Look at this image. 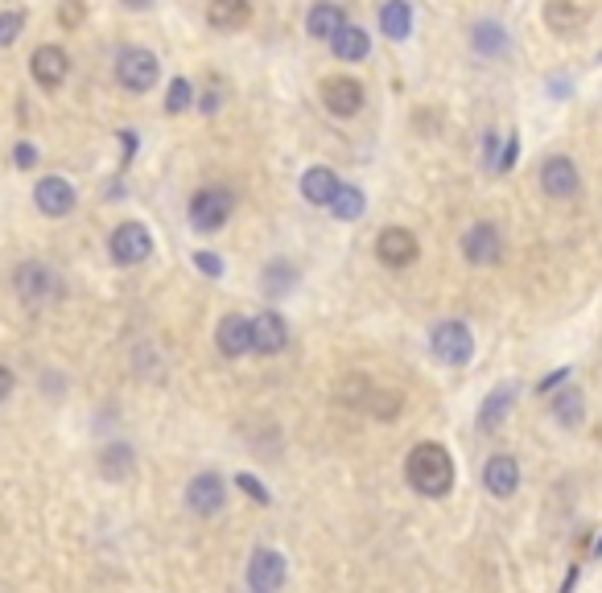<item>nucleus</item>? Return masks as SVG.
Masks as SVG:
<instances>
[{
  "label": "nucleus",
  "mask_w": 602,
  "mask_h": 593,
  "mask_svg": "<svg viewBox=\"0 0 602 593\" xmlns=\"http://www.w3.org/2000/svg\"><path fill=\"white\" fill-rule=\"evenodd\" d=\"M405 482L425 499H446L454 491V458L438 441H421L405 458Z\"/></svg>",
  "instance_id": "f257e3e1"
},
{
  "label": "nucleus",
  "mask_w": 602,
  "mask_h": 593,
  "mask_svg": "<svg viewBox=\"0 0 602 593\" xmlns=\"http://www.w3.org/2000/svg\"><path fill=\"white\" fill-rule=\"evenodd\" d=\"M429 351H433V359L438 363H446V367H466L475 359V334H471V326L466 322H438L429 330Z\"/></svg>",
  "instance_id": "f03ea898"
},
{
  "label": "nucleus",
  "mask_w": 602,
  "mask_h": 593,
  "mask_svg": "<svg viewBox=\"0 0 602 593\" xmlns=\"http://www.w3.org/2000/svg\"><path fill=\"white\" fill-rule=\"evenodd\" d=\"M13 289L25 305H50L62 297V281H58V272L42 260H25L17 272H13Z\"/></svg>",
  "instance_id": "7ed1b4c3"
},
{
  "label": "nucleus",
  "mask_w": 602,
  "mask_h": 593,
  "mask_svg": "<svg viewBox=\"0 0 602 593\" xmlns=\"http://www.w3.org/2000/svg\"><path fill=\"white\" fill-rule=\"evenodd\" d=\"M231 211H236V198H231V190H219V186H207V190H198L190 198V227L198 235H215L227 227Z\"/></svg>",
  "instance_id": "20e7f679"
},
{
  "label": "nucleus",
  "mask_w": 602,
  "mask_h": 593,
  "mask_svg": "<svg viewBox=\"0 0 602 593\" xmlns=\"http://www.w3.org/2000/svg\"><path fill=\"white\" fill-rule=\"evenodd\" d=\"M157 54L153 50H145V46H132V50H124L120 58H116V79H120V87L124 91H137V95H145L153 83H157Z\"/></svg>",
  "instance_id": "39448f33"
},
{
  "label": "nucleus",
  "mask_w": 602,
  "mask_h": 593,
  "mask_svg": "<svg viewBox=\"0 0 602 593\" xmlns=\"http://www.w3.org/2000/svg\"><path fill=\"white\" fill-rule=\"evenodd\" d=\"M108 252H112V260L124 264V268L145 264V260L153 256V235H149L145 223H120V227L112 231V239H108Z\"/></svg>",
  "instance_id": "423d86ee"
},
{
  "label": "nucleus",
  "mask_w": 602,
  "mask_h": 593,
  "mask_svg": "<svg viewBox=\"0 0 602 593\" xmlns=\"http://www.w3.org/2000/svg\"><path fill=\"white\" fill-rule=\"evenodd\" d=\"M186 507H190L194 515H203V519L219 515V511L227 507V482H223L215 470L194 474V478L186 482Z\"/></svg>",
  "instance_id": "0eeeda50"
},
{
  "label": "nucleus",
  "mask_w": 602,
  "mask_h": 593,
  "mask_svg": "<svg viewBox=\"0 0 602 593\" xmlns=\"http://www.w3.org/2000/svg\"><path fill=\"white\" fill-rule=\"evenodd\" d=\"M289 577V561L277 548H256L248 561V589L252 593H277Z\"/></svg>",
  "instance_id": "6e6552de"
},
{
  "label": "nucleus",
  "mask_w": 602,
  "mask_h": 593,
  "mask_svg": "<svg viewBox=\"0 0 602 593\" xmlns=\"http://www.w3.org/2000/svg\"><path fill=\"white\" fill-rule=\"evenodd\" d=\"M462 256H466V264H475V268L499 264V256H504V239H499V227H495V223H475L471 231L462 235Z\"/></svg>",
  "instance_id": "1a4fd4ad"
},
{
  "label": "nucleus",
  "mask_w": 602,
  "mask_h": 593,
  "mask_svg": "<svg viewBox=\"0 0 602 593\" xmlns=\"http://www.w3.org/2000/svg\"><path fill=\"white\" fill-rule=\"evenodd\" d=\"M541 190L549 194V198H557V202H565V198H578V190H582V173H578V165H574V157H549L545 165H541Z\"/></svg>",
  "instance_id": "9d476101"
},
{
  "label": "nucleus",
  "mask_w": 602,
  "mask_h": 593,
  "mask_svg": "<svg viewBox=\"0 0 602 593\" xmlns=\"http://www.w3.org/2000/svg\"><path fill=\"white\" fill-rule=\"evenodd\" d=\"M376 256H380V264H388V268H409V264H417V256H421V243H417V235H413L409 227H388V231H380V239H376Z\"/></svg>",
  "instance_id": "9b49d317"
},
{
  "label": "nucleus",
  "mask_w": 602,
  "mask_h": 593,
  "mask_svg": "<svg viewBox=\"0 0 602 593\" xmlns=\"http://www.w3.org/2000/svg\"><path fill=\"white\" fill-rule=\"evenodd\" d=\"M483 486L495 499H512L520 491V462L512 458V453H491V458L483 462Z\"/></svg>",
  "instance_id": "f8f14e48"
},
{
  "label": "nucleus",
  "mask_w": 602,
  "mask_h": 593,
  "mask_svg": "<svg viewBox=\"0 0 602 593\" xmlns=\"http://www.w3.org/2000/svg\"><path fill=\"white\" fill-rule=\"evenodd\" d=\"M33 202H38V211L46 219H62V215H71L75 211V186L71 182H62L58 173H50V178H42L38 186H33Z\"/></svg>",
  "instance_id": "ddd939ff"
},
{
  "label": "nucleus",
  "mask_w": 602,
  "mask_h": 593,
  "mask_svg": "<svg viewBox=\"0 0 602 593\" xmlns=\"http://www.w3.org/2000/svg\"><path fill=\"white\" fill-rule=\"evenodd\" d=\"M322 103H326V112L343 116V120L359 116V108H363V87H359V79H351V75L326 79V83H322Z\"/></svg>",
  "instance_id": "4468645a"
},
{
  "label": "nucleus",
  "mask_w": 602,
  "mask_h": 593,
  "mask_svg": "<svg viewBox=\"0 0 602 593\" xmlns=\"http://www.w3.org/2000/svg\"><path fill=\"white\" fill-rule=\"evenodd\" d=\"M289 346V326L277 309H264L252 318V351L256 355H281Z\"/></svg>",
  "instance_id": "2eb2a0df"
},
{
  "label": "nucleus",
  "mask_w": 602,
  "mask_h": 593,
  "mask_svg": "<svg viewBox=\"0 0 602 593\" xmlns=\"http://www.w3.org/2000/svg\"><path fill=\"white\" fill-rule=\"evenodd\" d=\"M215 346L223 359H240L252 351V322L240 318V313H227V318H219L215 326Z\"/></svg>",
  "instance_id": "dca6fc26"
},
{
  "label": "nucleus",
  "mask_w": 602,
  "mask_h": 593,
  "mask_svg": "<svg viewBox=\"0 0 602 593\" xmlns=\"http://www.w3.org/2000/svg\"><path fill=\"white\" fill-rule=\"evenodd\" d=\"M66 66H71V62H66L62 46H38V50H33L29 71H33V79H38V87L58 91L66 83Z\"/></svg>",
  "instance_id": "f3484780"
},
{
  "label": "nucleus",
  "mask_w": 602,
  "mask_h": 593,
  "mask_svg": "<svg viewBox=\"0 0 602 593\" xmlns=\"http://www.w3.org/2000/svg\"><path fill=\"white\" fill-rule=\"evenodd\" d=\"M339 190H343L339 173L326 169V165H314V169L301 173V198H306L310 206H330Z\"/></svg>",
  "instance_id": "a211bd4d"
},
{
  "label": "nucleus",
  "mask_w": 602,
  "mask_h": 593,
  "mask_svg": "<svg viewBox=\"0 0 602 593\" xmlns=\"http://www.w3.org/2000/svg\"><path fill=\"white\" fill-rule=\"evenodd\" d=\"M512 408H516V388H512V383H499V388H491L487 400L479 404V429L495 433L512 416Z\"/></svg>",
  "instance_id": "6ab92c4d"
},
{
  "label": "nucleus",
  "mask_w": 602,
  "mask_h": 593,
  "mask_svg": "<svg viewBox=\"0 0 602 593\" xmlns=\"http://www.w3.org/2000/svg\"><path fill=\"white\" fill-rule=\"evenodd\" d=\"M545 25L557 38H574V33L586 25V9L578 0H545Z\"/></svg>",
  "instance_id": "aec40b11"
},
{
  "label": "nucleus",
  "mask_w": 602,
  "mask_h": 593,
  "mask_svg": "<svg viewBox=\"0 0 602 593\" xmlns=\"http://www.w3.org/2000/svg\"><path fill=\"white\" fill-rule=\"evenodd\" d=\"M549 412L561 429H582L586 421V396L582 388H557V396L549 400Z\"/></svg>",
  "instance_id": "412c9836"
},
{
  "label": "nucleus",
  "mask_w": 602,
  "mask_h": 593,
  "mask_svg": "<svg viewBox=\"0 0 602 593\" xmlns=\"http://www.w3.org/2000/svg\"><path fill=\"white\" fill-rule=\"evenodd\" d=\"M207 21L219 33H236V29H244L252 21V0H211Z\"/></svg>",
  "instance_id": "4be33fe9"
},
{
  "label": "nucleus",
  "mask_w": 602,
  "mask_h": 593,
  "mask_svg": "<svg viewBox=\"0 0 602 593\" xmlns=\"http://www.w3.org/2000/svg\"><path fill=\"white\" fill-rule=\"evenodd\" d=\"M132 462H137V453H132V445H124V441H112V445H104V449H99V458H95L99 474H104V478H112V482H124V478H132Z\"/></svg>",
  "instance_id": "5701e85b"
},
{
  "label": "nucleus",
  "mask_w": 602,
  "mask_h": 593,
  "mask_svg": "<svg viewBox=\"0 0 602 593\" xmlns=\"http://www.w3.org/2000/svg\"><path fill=\"white\" fill-rule=\"evenodd\" d=\"M380 29H384L388 42H405L409 33H413V9H409V0H388V5L380 9Z\"/></svg>",
  "instance_id": "b1692460"
},
{
  "label": "nucleus",
  "mask_w": 602,
  "mask_h": 593,
  "mask_svg": "<svg viewBox=\"0 0 602 593\" xmlns=\"http://www.w3.org/2000/svg\"><path fill=\"white\" fill-rule=\"evenodd\" d=\"M347 25V17H343V9L339 5H326V0H322V5H314L310 9V17H306V29H310V38H318V42H334V38H339V29Z\"/></svg>",
  "instance_id": "393cba45"
},
{
  "label": "nucleus",
  "mask_w": 602,
  "mask_h": 593,
  "mask_svg": "<svg viewBox=\"0 0 602 593\" xmlns=\"http://www.w3.org/2000/svg\"><path fill=\"white\" fill-rule=\"evenodd\" d=\"M471 46L483 54V58H499L508 50V33H504V25L499 21H479L475 29H471Z\"/></svg>",
  "instance_id": "a878e982"
},
{
  "label": "nucleus",
  "mask_w": 602,
  "mask_h": 593,
  "mask_svg": "<svg viewBox=\"0 0 602 593\" xmlns=\"http://www.w3.org/2000/svg\"><path fill=\"white\" fill-rule=\"evenodd\" d=\"M367 50H372V38H367L359 25H343L339 38H334V54L343 62H359V58H367Z\"/></svg>",
  "instance_id": "bb28decb"
},
{
  "label": "nucleus",
  "mask_w": 602,
  "mask_h": 593,
  "mask_svg": "<svg viewBox=\"0 0 602 593\" xmlns=\"http://www.w3.org/2000/svg\"><path fill=\"white\" fill-rule=\"evenodd\" d=\"M363 206H367V198H363V190L359 186H343L339 194H334V202H330V211L339 215V219H359L363 215Z\"/></svg>",
  "instance_id": "cd10ccee"
},
{
  "label": "nucleus",
  "mask_w": 602,
  "mask_h": 593,
  "mask_svg": "<svg viewBox=\"0 0 602 593\" xmlns=\"http://www.w3.org/2000/svg\"><path fill=\"white\" fill-rule=\"evenodd\" d=\"M400 408H405V396H400V392H388V388H376L372 404H367V412H372L376 421H392V416H400Z\"/></svg>",
  "instance_id": "c85d7f7f"
},
{
  "label": "nucleus",
  "mask_w": 602,
  "mask_h": 593,
  "mask_svg": "<svg viewBox=\"0 0 602 593\" xmlns=\"http://www.w3.org/2000/svg\"><path fill=\"white\" fill-rule=\"evenodd\" d=\"M293 281H297L293 268H289V264H281V260L264 268V289H269V297H285V293L293 289Z\"/></svg>",
  "instance_id": "c756f323"
},
{
  "label": "nucleus",
  "mask_w": 602,
  "mask_h": 593,
  "mask_svg": "<svg viewBox=\"0 0 602 593\" xmlns=\"http://www.w3.org/2000/svg\"><path fill=\"white\" fill-rule=\"evenodd\" d=\"M198 95H194V87H190V79H174L170 83V91H165V112H186L190 108V103H194Z\"/></svg>",
  "instance_id": "7c9ffc66"
},
{
  "label": "nucleus",
  "mask_w": 602,
  "mask_h": 593,
  "mask_svg": "<svg viewBox=\"0 0 602 593\" xmlns=\"http://www.w3.org/2000/svg\"><path fill=\"white\" fill-rule=\"evenodd\" d=\"M21 29H25V13L21 9H0V46H13Z\"/></svg>",
  "instance_id": "2f4dec72"
},
{
  "label": "nucleus",
  "mask_w": 602,
  "mask_h": 593,
  "mask_svg": "<svg viewBox=\"0 0 602 593\" xmlns=\"http://www.w3.org/2000/svg\"><path fill=\"white\" fill-rule=\"evenodd\" d=\"M236 486L252 499V503H260V507H269L273 503V495H269V486H264L260 478H252V474H236Z\"/></svg>",
  "instance_id": "473e14b6"
},
{
  "label": "nucleus",
  "mask_w": 602,
  "mask_h": 593,
  "mask_svg": "<svg viewBox=\"0 0 602 593\" xmlns=\"http://www.w3.org/2000/svg\"><path fill=\"white\" fill-rule=\"evenodd\" d=\"M516 157H520V136L512 132V136H508V145L499 149V165H495V173H508V169L516 165Z\"/></svg>",
  "instance_id": "72a5a7b5"
},
{
  "label": "nucleus",
  "mask_w": 602,
  "mask_h": 593,
  "mask_svg": "<svg viewBox=\"0 0 602 593\" xmlns=\"http://www.w3.org/2000/svg\"><path fill=\"white\" fill-rule=\"evenodd\" d=\"M194 268L203 272V276H223V260H219L215 252H198V256H194Z\"/></svg>",
  "instance_id": "f704fd0d"
},
{
  "label": "nucleus",
  "mask_w": 602,
  "mask_h": 593,
  "mask_svg": "<svg viewBox=\"0 0 602 593\" xmlns=\"http://www.w3.org/2000/svg\"><path fill=\"white\" fill-rule=\"evenodd\" d=\"M570 379V367H561V371H553V375H545L541 383H537V396H549V392H557L561 383Z\"/></svg>",
  "instance_id": "c9c22d12"
},
{
  "label": "nucleus",
  "mask_w": 602,
  "mask_h": 593,
  "mask_svg": "<svg viewBox=\"0 0 602 593\" xmlns=\"http://www.w3.org/2000/svg\"><path fill=\"white\" fill-rule=\"evenodd\" d=\"M58 21L62 25H79L83 21V0H66V5L58 9Z\"/></svg>",
  "instance_id": "e433bc0d"
},
{
  "label": "nucleus",
  "mask_w": 602,
  "mask_h": 593,
  "mask_svg": "<svg viewBox=\"0 0 602 593\" xmlns=\"http://www.w3.org/2000/svg\"><path fill=\"white\" fill-rule=\"evenodd\" d=\"M13 161H17V169H29L33 161H38V149H33V145H25V141H21V145L13 149Z\"/></svg>",
  "instance_id": "4c0bfd02"
},
{
  "label": "nucleus",
  "mask_w": 602,
  "mask_h": 593,
  "mask_svg": "<svg viewBox=\"0 0 602 593\" xmlns=\"http://www.w3.org/2000/svg\"><path fill=\"white\" fill-rule=\"evenodd\" d=\"M483 161L495 169L499 165V136L495 132H487V141H483Z\"/></svg>",
  "instance_id": "58836bf2"
},
{
  "label": "nucleus",
  "mask_w": 602,
  "mask_h": 593,
  "mask_svg": "<svg viewBox=\"0 0 602 593\" xmlns=\"http://www.w3.org/2000/svg\"><path fill=\"white\" fill-rule=\"evenodd\" d=\"M13 388H17V379H13V371L0 363V404H5L9 396H13Z\"/></svg>",
  "instance_id": "ea45409f"
},
{
  "label": "nucleus",
  "mask_w": 602,
  "mask_h": 593,
  "mask_svg": "<svg viewBox=\"0 0 602 593\" xmlns=\"http://www.w3.org/2000/svg\"><path fill=\"white\" fill-rule=\"evenodd\" d=\"M198 108H203V112H215V108H219V83H211V91L203 95V103H198Z\"/></svg>",
  "instance_id": "a19ab883"
},
{
  "label": "nucleus",
  "mask_w": 602,
  "mask_h": 593,
  "mask_svg": "<svg viewBox=\"0 0 602 593\" xmlns=\"http://www.w3.org/2000/svg\"><path fill=\"white\" fill-rule=\"evenodd\" d=\"M574 585H578V565H574L570 573H565V585H561V593H574Z\"/></svg>",
  "instance_id": "79ce46f5"
},
{
  "label": "nucleus",
  "mask_w": 602,
  "mask_h": 593,
  "mask_svg": "<svg viewBox=\"0 0 602 593\" xmlns=\"http://www.w3.org/2000/svg\"><path fill=\"white\" fill-rule=\"evenodd\" d=\"M124 5H128V9H149L153 0H124Z\"/></svg>",
  "instance_id": "37998d69"
},
{
  "label": "nucleus",
  "mask_w": 602,
  "mask_h": 593,
  "mask_svg": "<svg viewBox=\"0 0 602 593\" xmlns=\"http://www.w3.org/2000/svg\"><path fill=\"white\" fill-rule=\"evenodd\" d=\"M594 556H602V536H598V544H594Z\"/></svg>",
  "instance_id": "c03bdc74"
}]
</instances>
